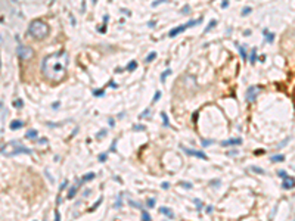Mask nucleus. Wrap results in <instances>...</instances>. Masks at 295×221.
<instances>
[{"label": "nucleus", "mask_w": 295, "mask_h": 221, "mask_svg": "<svg viewBox=\"0 0 295 221\" xmlns=\"http://www.w3.org/2000/svg\"><path fill=\"white\" fill-rule=\"evenodd\" d=\"M69 56L66 50H59L56 53L47 55L43 59L41 72L52 83H60L66 77Z\"/></svg>", "instance_id": "f257e3e1"}, {"label": "nucleus", "mask_w": 295, "mask_h": 221, "mask_svg": "<svg viewBox=\"0 0 295 221\" xmlns=\"http://www.w3.org/2000/svg\"><path fill=\"white\" fill-rule=\"evenodd\" d=\"M33 155V150L30 148H25L19 142H9L6 144H2V155L3 156H16V155Z\"/></svg>", "instance_id": "f03ea898"}, {"label": "nucleus", "mask_w": 295, "mask_h": 221, "mask_svg": "<svg viewBox=\"0 0 295 221\" xmlns=\"http://www.w3.org/2000/svg\"><path fill=\"white\" fill-rule=\"evenodd\" d=\"M50 32V27L41 19H33L30 22V27H28V34L33 36L36 40H43L49 36Z\"/></svg>", "instance_id": "7ed1b4c3"}, {"label": "nucleus", "mask_w": 295, "mask_h": 221, "mask_svg": "<svg viewBox=\"0 0 295 221\" xmlns=\"http://www.w3.org/2000/svg\"><path fill=\"white\" fill-rule=\"evenodd\" d=\"M201 21H202V18H199V19H192V21H187L186 24H183V25H179V27H176V28H173L170 32H168V37H176V36H179L180 32H183V31H186L189 27H193V25H198V24H201Z\"/></svg>", "instance_id": "20e7f679"}, {"label": "nucleus", "mask_w": 295, "mask_h": 221, "mask_svg": "<svg viewBox=\"0 0 295 221\" xmlns=\"http://www.w3.org/2000/svg\"><path fill=\"white\" fill-rule=\"evenodd\" d=\"M16 55H18V58L22 59V61H28V59H31V58L34 56V52H33L31 47L24 46V44H19L18 49H16Z\"/></svg>", "instance_id": "39448f33"}, {"label": "nucleus", "mask_w": 295, "mask_h": 221, "mask_svg": "<svg viewBox=\"0 0 295 221\" xmlns=\"http://www.w3.org/2000/svg\"><path fill=\"white\" fill-rule=\"evenodd\" d=\"M260 91H261V86H251V87H248L246 95H245L248 103H252V102L257 99V96H258Z\"/></svg>", "instance_id": "423d86ee"}, {"label": "nucleus", "mask_w": 295, "mask_h": 221, "mask_svg": "<svg viewBox=\"0 0 295 221\" xmlns=\"http://www.w3.org/2000/svg\"><path fill=\"white\" fill-rule=\"evenodd\" d=\"M181 150L183 152H186L187 155H190V156H196V158H199V159H208V156L204 154V152H201V150H195V149H187V148H185V146H181Z\"/></svg>", "instance_id": "0eeeda50"}, {"label": "nucleus", "mask_w": 295, "mask_h": 221, "mask_svg": "<svg viewBox=\"0 0 295 221\" xmlns=\"http://www.w3.org/2000/svg\"><path fill=\"white\" fill-rule=\"evenodd\" d=\"M282 187L283 189H294L295 187V178L294 177H286L283 183H282Z\"/></svg>", "instance_id": "6e6552de"}, {"label": "nucleus", "mask_w": 295, "mask_h": 221, "mask_svg": "<svg viewBox=\"0 0 295 221\" xmlns=\"http://www.w3.org/2000/svg\"><path fill=\"white\" fill-rule=\"evenodd\" d=\"M242 143V139H229L221 142V146H238V144Z\"/></svg>", "instance_id": "1a4fd4ad"}, {"label": "nucleus", "mask_w": 295, "mask_h": 221, "mask_svg": "<svg viewBox=\"0 0 295 221\" xmlns=\"http://www.w3.org/2000/svg\"><path fill=\"white\" fill-rule=\"evenodd\" d=\"M94 177H96V175H94V173H87V174H84V175L81 177V180H80L78 183H77V184H78V186H81V184H84L86 181H89V180H93Z\"/></svg>", "instance_id": "9d476101"}, {"label": "nucleus", "mask_w": 295, "mask_h": 221, "mask_svg": "<svg viewBox=\"0 0 295 221\" xmlns=\"http://www.w3.org/2000/svg\"><path fill=\"white\" fill-rule=\"evenodd\" d=\"M24 127V122L21 120H15L13 122H11V130H19Z\"/></svg>", "instance_id": "9b49d317"}, {"label": "nucleus", "mask_w": 295, "mask_h": 221, "mask_svg": "<svg viewBox=\"0 0 295 221\" xmlns=\"http://www.w3.org/2000/svg\"><path fill=\"white\" fill-rule=\"evenodd\" d=\"M159 212H161V214H165V215H167L168 218H171V220L174 218V214H173V211L168 209V208H165V206H161V208H159Z\"/></svg>", "instance_id": "f8f14e48"}, {"label": "nucleus", "mask_w": 295, "mask_h": 221, "mask_svg": "<svg viewBox=\"0 0 295 221\" xmlns=\"http://www.w3.org/2000/svg\"><path fill=\"white\" fill-rule=\"evenodd\" d=\"M238 46V49H239V53H241V56H242V59L244 61H248V55H246V49H245V46L244 44H236Z\"/></svg>", "instance_id": "ddd939ff"}, {"label": "nucleus", "mask_w": 295, "mask_h": 221, "mask_svg": "<svg viewBox=\"0 0 295 221\" xmlns=\"http://www.w3.org/2000/svg\"><path fill=\"white\" fill-rule=\"evenodd\" d=\"M263 34H264V37L267 38L268 43H273V40H274V34L273 32H270L268 30H263Z\"/></svg>", "instance_id": "4468645a"}, {"label": "nucleus", "mask_w": 295, "mask_h": 221, "mask_svg": "<svg viewBox=\"0 0 295 221\" xmlns=\"http://www.w3.org/2000/svg\"><path fill=\"white\" fill-rule=\"evenodd\" d=\"M80 186L78 184H75V186H72L71 189H69V192H68V199H72L74 196H75V193H77V189H78Z\"/></svg>", "instance_id": "2eb2a0df"}, {"label": "nucleus", "mask_w": 295, "mask_h": 221, "mask_svg": "<svg viewBox=\"0 0 295 221\" xmlns=\"http://www.w3.org/2000/svg\"><path fill=\"white\" fill-rule=\"evenodd\" d=\"M25 139H28V140H34V139H37V131H36V130H30L27 134H25Z\"/></svg>", "instance_id": "dca6fc26"}, {"label": "nucleus", "mask_w": 295, "mask_h": 221, "mask_svg": "<svg viewBox=\"0 0 295 221\" xmlns=\"http://www.w3.org/2000/svg\"><path fill=\"white\" fill-rule=\"evenodd\" d=\"M136 68H137V62H136V61H130V62H128V65H127V68H126V69H127V71H130V72H132V71H134V69H136Z\"/></svg>", "instance_id": "f3484780"}, {"label": "nucleus", "mask_w": 295, "mask_h": 221, "mask_svg": "<svg viewBox=\"0 0 295 221\" xmlns=\"http://www.w3.org/2000/svg\"><path fill=\"white\" fill-rule=\"evenodd\" d=\"M0 109H2V122H5V118H6L7 112H6V108H5V102H3V100L0 102Z\"/></svg>", "instance_id": "a211bd4d"}, {"label": "nucleus", "mask_w": 295, "mask_h": 221, "mask_svg": "<svg viewBox=\"0 0 295 221\" xmlns=\"http://www.w3.org/2000/svg\"><path fill=\"white\" fill-rule=\"evenodd\" d=\"M285 156L283 155H273L272 156V162H283Z\"/></svg>", "instance_id": "6ab92c4d"}, {"label": "nucleus", "mask_w": 295, "mask_h": 221, "mask_svg": "<svg viewBox=\"0 0 295 221\" xmlns=\"http://www.w3.org/2000/svg\"><path fill=\"white\" fill-rule=\"evenodd\" d=\"M155 58H157V52H151L149 55L146 56V59H145V62H146V64H149V62H152V61H153Z\"/></svg>", "instance_id": "aec40b11"}, {"label": "nucleus", "mask_w": 295, "mask_h": 221, "mask_svg": "<svg viewBox=\"0 0 295 221\" xmlns=\"http://www.w3.org/2000/svg\"><path fill=\"white\" fill-rule=\"evenodd\" d=\"M249 61H251V64H255V61H257V49H252V50H251Z\"/></svg>", "instance_id": "412c9836"}, {"label": "nucleus", "mask_w": 295, "mask_h": 221, "mask_svg": "<svg viewBox=\"0 0 295 221\" xmlns=\"http://www.w3.org/2000/svg\"><path fill=\"white\" fill-rule=\"evenodd\" d=\"M170 74H171V69H170V68H168V69H165V71H164V72L161 74V83H164V81H165V80H167V77H168Z\"/></svg>", "instance_id": "4be33fe9"}, {"label": "nucleus", "mask_w": 295, "mask_h": 221, "mask_svg": "<svg viewBox=\"0 0 295 221\" xmlns=\"http://www.w3.org/2000/svg\"><path fill=\"white\" fill-rule=\"evenodd\" d=\"M215 24H217V21H215V19H211V21H210V24H208V27L204 30V32L207 34L208 31H211V28H213V27H215Z\"/></svg>", "instance_id": "5701e85b"}, {"label": "nucleus", "mask_w": 295, "mask_h": 221, "mask_svg": "<svg viewBox=\"0 0 295 221\" xmlns=\"http://www.w3.org/2000/svg\"><path fill=\"white\" fill-rule=\"evenodd\" d=\"M142 221H151V215L146 212V209H142Z\"/></svg>", "instance_id": "b1692460"}, {"label": "nucleus", "mask_w": 295, "mask_h": 221, "mask_svg": "<svg viewBox=\"0 0 295 221\" xmlns=\"http://www.w3.org/2000/svg\"><path fill=\"white\" fill-rule=\"evenodd\" d=\"M105 95V90H93V96L94 97H102Z\"/></svg>", "instance_id": "393cba45"}, {"label": "nucleus", "mask_w": 295, "mask_h": 221, "mask_svg": "<svg viewBox=\"0 0 295 221\" xmlns=\"http://www.w3.org/2000/svg\"><path fill=\"white\" fill-rule=\"evenodd\" d=\"M161 116H162L164 125H165V127H168V125H170V122H168V116H167V114H165V112H161Z\"/></svg>", "instance_id": "a878e982"}, {"label": "nucleus", "mask_w": 295, "mask_h": 221, "mask_svg": "<svg viewBox=\"0 0 295 221\" xmlns=\"http://www.w3.org/2000/svg\"><path fill=\"white\" fill-rule=\"evenodd\" d=\"M159 97H161V91H159V90H157V91H155V95H153L152 102H153V103H157V102L159 100Z\"/></svg>", "instance_id": "bb28decb"}, {"label": "nucleus", "mask_w": 295, "mask_h": 221, "mask_svg": "<svg viewBox=\"0 0 295 221\" xmlns=\"http://www.w3.org/2000/svg\"><path fill=\"white\" fill-rule=\"evenodd\" d=\"M128 203H130V205H132L133 208H140V209H143L142 205H140L139 202H134V200H132V199H128Z\"/></svg>", "instance_id": "cd10ccee"}, {"label": "nucleus", "mask_w": 295, "mask_h": 221, "mask_svg": "<svg viewBox=\"0 0 295 221\" xmlns=\"http://www.w3.org/2000/svg\"><path fill=\"white\" fill-rule=\"evenodd\" d=\"M102 200H103V198H102V196H100V198H99V199H98V202H96V203H94V205H93V206H92V208H90V211H94V209H96V208H98V206H99V205H100V203H102Z\"/></svg>", "instance_id": "c85d7f7f"}, {"label": "nucleus", "mask_w": 295, "mask_h": 221, "mask_svg": "<svg viewBox=\"0 0 295 221\" xmlns=\"http://www.w3.org/2000/svg\"><path fill=\"white\" fill-rule=\"evenodd\" d=\"M13 106H15V108H22V106H24V102H22L21 99H18V100L13 102Z\"/></svg>", "instance_id": "c756f323"}, {"label": "nucleus", "mask_w": 295, "mask_h": 221, "mask_svg": "<svg viewBox=\"0 0 295 221\" xmlns=\"http://www.w3.org/2000/svg\"><path fill=\"white\" fill-rule=\"evenodd\" d=\"M251 11H252V9H251V7H249V6H246V7H244V9H242V16H246L248 13H251Z\"/></svg>", "instance_id": "7c9ffc66"}, {"label": "nucleus", "mask_w": 295, "mask_h": 221, "mask_svg": "<svg viewBox=\"0 0 295 221\" xmlns=\"http://www.w3.org/2000/svg\"><path fill=\"white\" fill-rule=\"evenodd\" d=\"M251 171H254V173H257V174H264V171L261 168H258V167H251Z\"/></svg>", "instance_id": "2f4dec72"}, {"label": "nucleus", "mask_w": 295, "mask_h": 221, "mask_svg": "<svg viewBox=\"0 0 295 221\" xmlns=\"http://www.w3.org/2000/svg\"><path fill=\"white\" fill-rule=\"evenodd\" d=\"M193 202H195V205H196V209H198V211H201V209H202V202L199 200V199H195Z\"/></svg>", "instance_id": "473e14b6"}, {"label": "nucleus", "mask_w": 295, "mask_h": 221, "mask_svg": "<svg viewBox=\"0 0 295 221\" xmlns=\"http://www.w3.org/2000/svg\"><path fill=\"white\" fill-rule=\"evenodd\" d=\"M164 2H168V0H155V2H152V7H157L158 5H161Z\"/></svg>", "instance_id": "72a5a7b5"}, {"label": "nucleus", "mask_w": 295, "mask_h": 221, "mask_svg": "<svg viewBox=\"0 0 295 221\" xmlns=\"http://www.w3.org/2000/svg\"><path fill=\"white\" fill-rule=\"evenodd\" d=\"M151 115V109L148 108V109H145V112H142L140 114V118H145V116H149Z\"/></svg>", "instance_id": "f704fd0d"}, {"label": "nucleus", "mask_w": 295, "mask_h": 221, "mask_svg": "<svg viewBox=\"0 0 295 221\" xmlns=\"http://www.w3.org/2000/svg\"><path fill=\"white\" fill-rule=\"evenodd\" d=\"M133 130H134V131H143V130H145V125H133Z\"/></svg>", "instance_id": "c9c22d12"}, {"label": "nucleus", "mask_w": 295, "mask_h": 221, "mask_svg": "<svg viewBox=\"0 0 295 221\" xmlns=\"http://www.w3.org/2000/svg\"><path fill=\"white\" fill-rule=\"evenodd\" d=\"M148 206H149V208H153V206H155V199H153V198L148 199Z\"/></svg>", "instance_id": "e433bc0d"}, {"label": "nucleus", "mask_w": 295, "mask_h": 221, "mask_svg": "<svg viewBox=\"0 0 295 221\" xmlns=\"http://www.w3.org/2000/svg\"><path fill=\"white\" fill-rule=\"evenodd\" d=\"M211 143H213V140H205V139H202V146H204V148H207L208 144H211Z\"/></svg>", "instance_id": "4c0bfd02"}, {"label": "nucleus", "mask_w": 295, "mask_h": 221, "mask_svg": "<svg viewBox=\"0 0 295 221\" xmlns=\"http://www.w3.org/2000/svg\"><path fill=\"white\" fill-rule=\"evenodd\" d=\"M99 32H102V34L106 32V24H103L102 27H99Z\"/></svg>", "instance_id": "58836bf2"}, {"label": "nucleus", "mask_w": 295, "mask_h": 221, "mask_svg": "<svg viewBox=\"0 0 295 221\" xmlns=\"http://www.w3.org/2000/svg\"><path fill=\"white\" fill-rule=\"evenodd\" d=\"M105 161H106V154L99 155V162H105Z\"/></svg>", "instance_id": "ea45409f"}, {"label": "nucleus", "mask_w": 295, "mask_h": 221, "mask_svg": "<svg viewBox=\"0 0 295 221\" xmlns=\"http://www.w3.org/2000/svg\"><path fill=\"white\" fill-rule=\"evenodd\" d=\"M277 175H279V177H282V178H286V177H288V174H286V173L283 171V169H282V171H279V173H277Z\"/></svg>", "instance_id": "a19ab883"}, {"label": "nucleus", "mask_w": 295, "mask_h": 221, "mask_svg": "<svg viewBox=\"0 0 295 221\" xmlns=\"http://www.w3.org/2000/svg\"><path fill=\"white\" fill-rule=\"evenodd\" d=\"M55 221H60V214H59L58 209L55 211Z\"/></svg>", "instance_id": "79ce46f5"}, {"label": "nucleus", "mask_w": 295, "mask_h": 221, "mask_svg": "<svg viewBox=\"0 0 295 221\" xmlns=\"http://www.w3.org/2000/svg\"><path fill=\"white\" fill-rule=\"evenodd\" d=\"M180 186H181V187H186V189L192 187V184H190V183H180Z\"/></svg>", "instance_id": "37998d69"}, {"label": "nucleus", "mask_w": 295, "mask_h": 221, "mask_svg": "<svg viewBox=\"0 0 295 221\" xmlns=\"http://www.w3.org/2000/svg\"><path fill=\"white\" fill-rule=\"evenodd\" d=\"M227 6H229V0H223V2H221V7H223V9H226Z\"/></svg>", "instance_id": "c03bdc74"}, {"label": "nucleus", "mask_w": 295, "mask_h": 221, "mask_svg": "<svg viewBox=\"0 0 295 221\" xmlns=\"http://www.w3.org/2000/svg\"><path fill=\"white\" fill-rule=\"evenodd\" d=\"M66 186H68V181H66V180H65V181H64V183H62V184H60V187H59V190H60V192H62V190H64V189H65V187H66Z\"/></svg>", "instance_id": "a18cd8bd"}, {"label": "nucleus", "mask_w": 295, "mask_h": 221, "mask_svg": "<svg viewBox=\"0 0 295 221\" xmlns=\"http://www.w3.org/2000/svg\"><path fill=\"white\" fill-rule=\"evenodd\" d=\"M105 134H106V131H105V130H102L100 133H98V136H96V137H98V139H100V137H103V136H105Z\"/></svg>", "instance_id": "49530a36"}, {"label": "nucleus", "mask_w": 295, "mask_h": 221, "mask_svg": "<svg viewBox=\"0 0 295 221\" xmlns=\"http://www.w3.org/2000/svg\"><path fill=\"white\" fill-rule=\"evenodd\" d=\"M189 11H190V7L186 6V7H183V9H181V13H189Z\"/></svg>", "instance_id": "de8ad7c7"}, {"label": "nucleus", "mask_w": 295, "mask_h": 221, "mask_svg": "<svg viewBox=\"0 0 295 221\" xmlns=\"http://www.w3.org/2000/svg\"><path fill=\"white\" fill-rule=\"evenodd\" d=\"M198 114H199V112H198V110H196V112H195V114L192 115V120H193V122H196V120H198Z\"/></svg>", "instance_id": "09e8293b"}, {"label": "nucleus", "mask_w": 295, "mask_h": 221, "mask_svg": "<svg viewBox=\"0 0 295 221\" xmlns=\"http://www.w3.org/2000/svg\"><path fill=\"white\" fill-rule=\"evenodd\" d=\"M59 105H60V102H55V103L52 105V108H53V109H58V108H59Z\"/></svg>", "instance_id": "8fccbe9b"}, {"label": "nucleus", "mask_w": 295, "mask_h": 221, "mask_svg": "<svg viewBox=\"0 0 295 221\" xmlns=\"http://www.w3.org/2000/svg\"><path fill=\"white\" fill-rule=\"evenodd\" d=\"M109 86H111L112 89H117V84H115L114 81H111V83H109Z\"/></svg>", "instance_id": "3c124183"}, {"label": "nucleus", "mask_w": 295, "mask_h": 221, "mask_svg": "<svg viewBox=\"0 0 295 221\" xmlns=\"http://www.w3.org/2000/svg\"><path fill=\"white\" fill-rule=\"evenodd\" d=\"M168 187H170L168 183H162V189H168Z\"/></svg>", "instance_id": "603ef678"}, {"label": "nucleus", "mask_w": 295, "mask_h": 221, "mask_svg": "<svg viewBox=\"0 0 295 221\" xmlns=\"http://www.w3.org/2000/svg\"><path fill=\"white\" fill-rule=\"evenodd\" d=\"M108 19H109V16H108V15H105V16H103V22H105V24L108 22Z\"/></svg>", "instance_id": "864d4df0"}, {"label": "nucleus", "mask_w": 295, "mask_h": 221, "mask_svg": "<svg viewBox=\"0 0 295 221\" xmlns=\"http://www.w3.org/2000/svg\"><path fill=\"white\" fill-rule=\"evenodd\" d=\"M109 125L114 127V125H115V121H114V120H109Z\"/></svg>", "instance_id": "5fc2aeb1"}, {"label": "nucleus", "mask_w": 295, "mask_h": 221, "mask_svg": "<svg viewBox=\"0 0 295 221\" xmlns=\"http://www.w3.org/2000/svg\"><path fill=\"white\" fill-rule=\"evenodd\" d=\"M153 25H155V22H153V21H151V22H148V27H153Z\"/></svg>", "instance_id": "6e6d98bb"}, {"label": "nucleus", "mask_w": 295, "mask_h": 221, "mask_svg": "<svg viewBox=\"0 0 295 221\" xmlns=\"http://www.w3.org/2000/svg\"><path fill=\"white\" fill-rule=\"evenodd\" d=\"M92 3H96V0H92Z\"/></svg>", "instance_id": "4d7b16f0"}]
</instances>
